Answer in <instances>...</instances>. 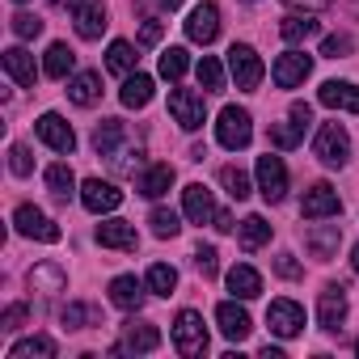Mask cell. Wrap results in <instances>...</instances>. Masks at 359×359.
Listing matches in <instances>:
<instances>
[{"label":"cell","instance_id":"cell-1","mask_svg":"<svg viewBox=\"0 0 359 359\" xmlns=\"http://www.w3.org/2000/svg\"><path fill=\"white\" fill-rule=\"evenodd\" d=\"M173 346L182 359H199L208 351V325H203V313L195 309H182L173 317Z\"/></svg>","mask_w":359,"mask_h":359},{"label":"cell","instance_id":"cell-2","mask_svg":"<svg viewBox=\"0 0 359 359\" xmlns=\"http://www.w3.org/2000/svg\"><path fill=\"white\" fill-rule=\"evenodd\" d=\"M216 140H220V148L241 152V148L254 140V118H250V110H245V106H224V110H220V123H216Z\"/></svg>","mask_w":359,"mask_h":359},{"label":"cell","instance_id":"cell-3","mask_svg":"<svg viewBox=\"0 0 359 359\" xmlns=\"http://www.w3.org/2000/svg\"><path fill=\"white\" fill-rule=\"evenodd\" d=\"M313 152H317L321 165L342 169L351 161V135H346V127L342 123H321L317 127V140H313Z\"/></svg>","mask_w":359,"mask_h":359},{"label":"cell","instance_id":"cell-4","mask_svg":"<svg viewBox=\"0 0 359 359\" xmlns=\"http://www.w3.org/2000/svg\"><path fill=\"white\" fill-rule=\"evenodd\" d=\"M169 114H173V123L182 127V131H199L208 123L203 93H195V89H173L169 93Z\"/></svg>","mask_w":359,"mask_h":359},{"label":"cell","instance_id":"cell-5","mask_svg":"<svg viewBox=\"0 0 359 359\" xmlns=\"http://www.w3.org/2000/svg\"><path fill=\"white\" fill-rule=\"evenodd\" d=\"M229 72H233L237 89H258L266 68H262V60H258V51L250 43H233L229 47Z\"/></svg>","mask_w":359,"mask_h":359},{"label":"cell","instance_id":"cell-6","mask_svg":"<svg viewBox=\"0 0 359 359\" xmlns=\"http://www.w3.org/2000/svg\"><path fill=\"white\" fill-rule=\"evenodd\" d=\"M13 229L22 233V237H30V241H60V224L47 216V212H39L34 203H22L18 212H13Z\"/></svg>","mask_w":359,"mask_h":359},{"label":"cell","instance_id":"cell-7","mask_svg":"<svg viewBox=\"0 0 359 359\" xmlns=\"http://www.w3.org/2000/svg\"><path fill=\"white\" fill-rule=\"evenodd\" d=\"M338 212H342V199H338V191L330 182H313L304 191V199H300V216L304 220H334Z\"/></svg>","mask_w":359,"mask_h":359},{"label":"cell","instance_id":"cell-8","mask_svg":"<svg viewBox=\"0 0 359 359\" xmlns=\"http://www.w3.org/2000/svg\"><path fill=\"white\" fill-rule=\"evenodd\" d=\"M254 173H258V191H262L266 203H279V199L287 195V165H283L279 156H271V152L258 156V169H254Z\"/></svg>","mask_w":359,"mask_h":359},{"label":"cell","instance_id":"cell-9","mask_svg":"<svg viewBox=\"0 0 359 359\" xmlns=\"http://www.w3.org/2000/svg\"><path fill=\"white\" fill-rule=\"evenodd\" d=\"M34 131H39V140H43L51 152H64V156H68V152L76 148V131H72V127H68V118H64V114H55V110H47V114L34 123Z\"/></svg>","mask_w":359,"mask_h":359},{"label":"cell","instance_id":"cell-10","mask_svg":"<svg viewBox=\"0 0 359 359\" xmlns=\"http://www.w3.org/2000/svg\"><path fill=\"white\" fill-rule=\"evenodd\" d=\"M81 203H85V212H93V216H110V212L123 203V191H118L114 182L89 177V182H81Z\"/></svg>","mask_w":359,"mask_h":359},{"label":"cell","instance_id":"cell-11","mask_svg":"<svg viewBox=\"0 0 359 359\" xmlns=\"http://www.w3.org/2000/svg\"><path fill=\"white\" fill-rule=\"evenodd\" d=\"M309 123H313V110H309V102H292V110H287V123L271 131V144H275V148H296V144H304V131H309Z\"/></svg>","mask_w":359,"mask_h":359},{"label":"cell","instance_id":"cell-12","mask_svg":"<svg viewBox=\"0 0 359 359\" xmlns=\"http://www.w3.org/2000/svg\"><path fill=\"white\" fill-rule=\"evenodd\" d=\"M216 34H220V9L212 0H203V5H195L191 18H187V39L208 47V43H216Z\"/></svg>","mask_w":359,"mask_h":359},{"label":"cell","instance_id":"cell-13","mask_svg":"<svg viewBox=\"0 0 359 359\" xmlns=\"http://www.w3.org/2000/svg\"><path fill=\"white\" fill-rule=\"evenodd\" d=\"M68 9H72V22H76V34L81 39H102L106 30V5L102 0H68Z\"/></svg>","mask_w":359,"mask_h":359},{"label":"cell","instance_id":"cell-14","mask_svg":"<svg viewBox=\"0 0 359 359\" xmlns=\"http://www.w3.org/2000/svg\"><path fill=\"white\" fill-rule=\"evenodd\" d=\"M309 72H313V60H309L304 51H283V55L275 60V68H271V81H275L279 89H296V85H304Z\"/></svg>","mask_w":359,"mask_h":359},{"label":"cell","instance_id":"cell-15","mask_svg":"<svg viewBox=\"0 0 359 359\" xmlns=\"http://www.w3.org/2000/svg\"><path fill=\"white\" fill-rule=\"evenodd\" d=\"M317 321H321V330H342V321H346V287L342 283H325L321 287Z\"/></svg>","mask_w":359,"mask_h":359},{"label":"cell","instance_id":"cell-16","mask_svg":"<svg viewBox=\"0 0 359 359\" xmlns=\"http://www.w3.org/2000/svg\"><path fill=\"white\" fill-rule=\"evenodd\" d=\"M266 325L279 334V338H296L304 330V309L296 300H271L266 309Z\"/></svg>","mask_w":359,"mask_h":359},{"label":"cell","instance_id":"cell-17","mask_svg":"<svg viewBox=\"0 0 359 359\" xmlns=\"http://www.w3.org/2000/svg\"><path fill=\"white\" fill-rule=\"evenodd\" d=\"M161 346V330L156 325H148V321H131L127 325V334H123V342H114L110 346V355H148V351H156Z\"/></svg>","mask_w":359,"mask_h":359},{"label":"cell","instance_id":"cell-18","mask_svg":"<svg viewBox=\"0 0 359 359\" xmlns=\"http://www.w3.org/2000/svg\"><path fill=\"white\" fill-rule=\"evenodd\" d=\"M144 296H148V283H140L135 275H114V279H110V304H114V309L140 313Z\"/></svg>","mask_w":359,"mask_h":359},{"label":"cell","instance_id":"cell-19","mask_svg":"<svg viewBox=\"0 0 359 359\" xmlns=\"http://www.w3.org/2000/svg\"><path fill=\"white\" fill-rule=\"evenodd\" d=\"M97 245H102V250H123V254H131V250L140 245V233H135V224H127V220H102V224H97Z\"/></svg>","mask_w":359,"mask_h":359},{"label":"cell","instance_id":"cell-20","mask_svg":"<svg viewBox=\"0 0 359 359\" xmlns=\"http://www.w3.org/2000/svg\"><path fill=\"white\" fill-rule=\"evenodd\" d=\"M317 102H321V106H330V110L359 114V85H351V81H325V85H321V93H317Z\"/></svg>","mask_w":359,"mask_h":359},{"label":"cell","instance_id":"cell-21","mask_svg":"<svg viewBox=\"0 0 359 359\" xmlns=\"http://www.w3.org/2000/svg\"><path fill=\"white\" fill-rule=\"evenodd\" d=\"M216 321H220V334H224L229 342H241V338L254 330V325H250V313L237 304V296H233V300H224V304L216 309Z\"/></svg>","mask_w":359,"mask_h":359},{"label":"cell","instance_id":"cell-22","mask_svg":"<svg viewBox=\"0 0 359 359\" xmlns=\"http://www.w3.org/2000/svg\"><path fill=\"white\" fill-rule=\"evenodd\" d=\"M182 212H187L195 224H212V220H216V203H212V191H208L203 182L187 187V191H182Z\"/></svg>","mask_w":359,"mask_h":359},{"label":"cell","instance_id":"cell-23","mask_svg":"<svg viewBox=\"0 0 359 359\" xmlns=\"http://www.w3.org/2000/svg\"><path fill=\"white\" fill-rule=\"evenodd\" d=\"M5 72L22 85V89H34V81H39V68H34V55L26 51V47H9L5 51Z\"/></svg>","mask_w":359,"mask_h":359},{"label":"cell","instance_id":"cell-24","mask_svg":"<svg viewBox=\"0 0 359 359\" xmlns=\"http://www.w3.org/2000/svg\"><path fill=\"white\" fill-rule=\"evenodd\" d=\"M169 187H173V165H148L140 173V195L144 199H161V195H169Z\"/></svg>","mask_w":359,"mask_h":359},{"label":"cell","instance_id":"cell-25","mask_svg":"<svg viewBox=\"0 0 359 359\" xmlns=\"http://www.w3.org/2000/svg\"><path fill=\"white\" fill-rule=\"evenodd\" d=\"M72 68H76L72 47H68V43H51V47H47V60H43V72H47L51 81H68Z\"/></svg>","mask_w":359,"mask_h":359},{"label":"cell","instance_id":"cell-26","mask_svg":"<svg viewBox=\"0 0 359 359\" xmlns=\"http://www.w3.org/2000/svg\"><path fill=\"white\" fill-rule=\"evenodd\" d=\"M68 97H72L76 106H93V102L102 97V76H97V72H72V76H68Z\"/></svg>","mask_w":359,"mask_h":359},{"label":"cell","instance_id":"cell-27","mask_svg":"<svg viewBox=\"0 0 359 359\" xmlns=\"http://www.w3.org/2000/svg\"><path fill=\"white\" fill-rule=\"evenodd\" d=\"M229 292H233L237 300H254V296L262 292V275H258L254 266H245V262H237V266L229 271Z\"/></svg>","mask_w":359,"mask_h":359},{"label":"cell","instance_id":"cell-28","mask_svg":"<svg viewBox=\"0 0 359 359\" xmlns=\"http://www.w3.org/2000/svg\"><path fill=\"white\" fill-rule=\"evenodd\" d=\"M317 30H321L317 13H287V18L279 22V34H283L287 43H304V39H313Z\"/></svg>","mask_w":359,"mask_h":359},{"label":"cell","instance_id":"cell-29","mask_svg":"<svg viewBox=\"0 0 359 359\" xmlns=\"http://www.w3.org/2000/svg\"><path fill=\"white\" fill-rule=\"evenodd\" d=\"M123 106L127 110H140V106H148L152 102V76H144V72H131V76H123Z\"/></svg>","mask_w":359,"mask_h":359},{"label":"cell","instance_id":"cell-30","mask_svg":"<svg viewBox=\"0 0 359 359\" xmlns=\"http://www.w3.org/2000/svg\"><path fill=\"white\" fill-rule=\"evenodd\" d=\"M5 359H55V338H47V334L22 338V342H13V346H9V355H5Z\"/></svg>","mask_w":359,"mask_h":359},{"label":"cell","instance_id":"cell-31","mask_svg":"<svg viewBox=\"0 0 359 359\" xmlns=\"http://www.w3.org/2000/svg\"><path fill=\"white\" fill-rule=\"evenodd\" d=\"M118 144H123V123H118V118H102L97 131H93L97 156H118Z\"/></svg>","mask_w":359,"mask_h":359},{"label":"cell","instance_id":"cell-32","mask_svg":"<svg viewBox=\"0 0 359 359\" xmlns=\"http://www.w3.org/2000/svg\"><path fill=\"white\" fill-rule=\"evenodd\" d=\"M106 68H110L114 76H131V72H135V47L123 43V39H114V43L106 47Z\"/></svg>","mask_w":359,"mask_h":359},{"label":"cell","instance_id":"cell-33","mask_svg":"<svg viewBox=\"0 0 359 359\" xmlns=\"http://www.w3.org/2000/svg\"><path fill=\"white\" fill-rule=\"evenodd\" d=\"M237 237H241V250H262V245L271 241V224H266L262 216H245V220L237 224Z\"/></svg>","mask_w":359,"mask_h":359},{"label":"cell","instance_id":"cell-34","mask_svg":"<svg viewBox=\"0 0 359 359\" xmlns=\"http://www.w3.org/2000/svg\"><path fill=\"white\" fill-rule=\"evenodd\" d=\"M47 191H51V195H60V199L76 195V173L68 169V161H55V165L47 169Z\"/></svg>","mask_w":359,"mask_h":359},{"label":"cell","instance_id":"cell-35","mask_svg":"<svg viewBox=\"0 0 359 359\" xmlns=\"http://www.w3.org/2000/svg\"><path fill=\"white\" fill-rule=\"evenodd\" d=\"M144 283H148V292H152V296H169V292L177 287V271H173L169 262H152V266H148V275H144Z\"/></svg>","mask_w":359,"mask_h":359},{"label":"cell","instance_id":"cell-36","mask_svg":"<svg viewBox=\"0 0 359 359\" xmlns=\"http://www.w3.org/2000/svg\"><path fill=\"white\" fill-rule=\"evenodd\" d=\"M195 76H199V85H203L208 93H220V89H224V68H220L216 55H203V60L195 64Z\"/></svg>","mask_w":359,"mask_h":359},{"label":"cell","instance_id":"cell-37","mask_svg":"<svg viewBox=\"0 0 359 359\" xmlns=\"http://www.w3.org/2000/svg\"><path fill=\"white\" fill-rule=\"evenodd\" d=\"M187 68H191V60H187V47H169V51L161 55V76H165V81H173V85L187 76Z\"/></svg>","mask_w":359,"mask_h":359},{"label":"cell","instance_id":"cell-38","mask_svg":"<svg viewBox=\"0 0 359 359\" xmlns=\"http://www.w3.org/2000/svg\"><path fill=\"white\" fill-rule=\"evenodd\" d=\"M220 182H224V191H229L237 203H241V199H250V177H245L237 165H224V169H220Z\"/></svg>","mask_w":359,"mask_h":359},{"label":"cell","instance_id":"cell-39","mask_svg":"<svg viewBox=\"0 0 359 359\" xmlns=\"http://www.w3.org/2000/svg\"><path fill=\"white\" fill-rule=\"evenodd\" d=\"M148 224H152L156 237H177V229H182L173 208H152V212H148Z\"/></svg>","mask_w":359,"mask_h":359},{"label":"cell","instance_id":"cell-40","mask_svg":"<svg viewBox=\"0 0 359 359\" xmlns=\"http://www.w3.org/2000/svg\"><path fill=\"white\" fill-rule=\"evenodd\" d=\"M338 241H342V233H338V224H330V229H321V233H309V250H313L317 258H325V254H334V250H338Z\"/></svg>","mask_w":359,"mask_h":359},{"label":"cell","instance_id":"cell-41","mask_svg":"<svg viewBox=\"0 0 359 359\" xmlns=\"http://www.w3.org/2000/svg\"><path fill=\"white\" fill-rule=\"evenodd\" d=\"M30 287L39 292V287H47V292H60L64 287V275H60V266H39V271H30Z\"/></svg>","mask_w":359,"mask_h":359},{"label":"cell","instance_id":"cell-42","mask_svg":"<svg viewBox=\"0 0 359 359\" xmlns=\"http://www.w3.org/2000/svg\"><path fill=\"white\" fill-rule=\"evenodd\" d=\"M355 51V39L351 34H330L325 43H321V55L325 60H342V55H351Z\"/></svg>","mask_w":359,"mask_h":359},{"label":"cell","instance_id":"cell-43","mask_svg":"<svg viewBox=\"0 0 359 359\" xmlns=\"http://www.w3.org/2000/svg\"><path fill=\"white\" fill-rule=\"evenodd\" d=\"M9 169H13L18 177H30L34 156H30V148H26V144H13V148H9Z\"/></svg>","mask_w":359,"mask_h":359},{"label":"cell","instance_id":"cell-44","mask_svg":"<svg viewBox=\"0 0 359 359\" xmlns=\"http://www.w3.org/2000/svg\"><path fill=\"white\" fill-rule=\"evenodd\" d=\"M60 317H64V325H68V330H85V325H89V317H93V309L72 300V304H64V313H60Z\"/></svg>","mask_w":359,"mask_h":359},{"label":"cell","instance_id":"cell-45","mask_svg":"<svg viewBox=\"0 0 359 359\" xmlns=\"http://www.w3.org/2000/svg\"><path fill=\"white\" fill-rule=\"evenodd\" d=\"M13 34H18V39H39V34H43V22H39L34 13H18V18H13Z\"/></svg>","mask_w":359,"mask_h":359},{"label":"cell","instance_id":"cell-46","mask_svg":"<svg viewBox=\"0 0 359 359\" xmlns=\"http://www.w3.org/2000/svg\"><path fill=\"white\" fill-rule=\"evenodd\" d=\"M195 266H199V271L212 279V275L220 271V258H216V250H212V245H199V250H195Z\"/></svg>","mask_w":359,"mask_h":359},{"label":"cell","instance_id":"cell-47","mask_svg":"<svg viewBox=\"0 0 359 359\" xmlns=\"http://www.w3.org/2000/svg\"><path fill=\"white\" fill-rule=\"evenodd\" d=\"M26 304H9L5 309V317H0V330H5V334H13V330H22V321H26Z\"/></svg>","mask_w":359,"mask_h":359},{"label":"cell","instance_id":"cell-48","mask_svg":"<svg viewBox=\"0 0 359 359\" xmlns=\"http://www.w3.org/2000/svg\"><path fill=\"white\" fill-rule=\"evenodd\" d=\"M275 271H279L283 279H296V275H300V262H296L292 254H279V258H275Z\"/></svg>","mask_w":359,"mask_h":359},{"label":"cell","instance_id":"cell-49","mask_svg":"<svg viewBox=\"0 0 359 359\" xmlns=\"http://www.w3.org/2000/svg\"><path fill=\"white\" fill-rule=\"evenodd\" d=\"M287 9H296V13H317V9H325L330 0H283Z\"/></svg>","mask_w":359,"mask_h":359},{"label":"cell","instance_id":"cell-50","mask_svg":"<svg viewBox=\"0 0 359 359\" xmlns=\"http://www.w3.org/2000/svg\"><path fill=\"white\" fill-rule=\"evenodd\" d=\"M140 43H161V22H144V30H140Z\"/></svg>","mask_w":359,"mask_h":359},{"label":"cell","instance_id":"cell-51","mask_svg":"<svg viewBox=\"0 0 359 359\" xmlns=\"http://www.w3.org/2000/svg\"><path fill=\"white\" fill-rule=\"evenodd\" d=\"M212 224H216L220 233H233V216H229V212H216V220H212Z\"/></svg>","mask_w":359,"mask_h":359},{"label":"cell","instance_id":"cell-52","mask_svg":"<svg viewBox=\"0 0 359 359\" xmlns=\"http://www.w3.org/2000/svg\"><path fill=\"white\" fill-rule=\"evenodd\" d=\"M262 359H283V351H279V346H271V342H266V346H262Z\"/></svg>","mask_w":359,"mask_h":359},{"label":"cell","instance_id":"cell-53","mask_svg":"<svg viewBox=\"0 0 359 359\" xmlns=\"http://www.w3.org/2000/svg\"><path fill=\"white\" fill-rule=\"evenodd\" d=\"M156 9H169L173 13V9H182V0H156Z\"/></svg>","mask_w":359,"mask_h":359},{"label":"cell","instance_id":"cell-54","mask_svg":"<svg viewBox=\"0 0 359 359\" xmlns=\"http://www.w3.org/2000/svg\"><path fill=\"white\" fill-rule=\"evenodd\" d=\"M351 271H355V275H359V245H355V250H351Z\"/></svg>","mask_w":359,"mask_h":359},{"label":"cell","instance_id":"cell-55","mask_svg":"<svg viewBox=\"0 0 359 359\" xmlns=\"http://www.w3.org/2000/svg\"><path fill=\"white\" fill-rule=\"evenodd\" d=\"M355 355H359V342H355Z\"/></svg>","mask_w":359,"mask_h":359},{"label":"cell","instance_id":"cell-56","mask_svg":"<svg viewBox=\"0 0 359 359\" xmlns=\"http://www.w3.org/2000/svg\"><path fill=\"white\" fill-rule=\"evenodd\" d=\"M18 5H26V0H18Z\"/></svg>","mask_w":359,"mask_h":359},{"label":"cell","instance_id":"cell-57","mask_svg":"<svg viewBox=\"0 0 359 359\" xmlns=\"http://www.w3.org/2000/svg\"><path fill=\"white\" fill-rule=\"evenodd\" d=\"M250 5H254V0H250Z\"/></svg>","mask_w":359,"mask_h":359}]
</instances>
